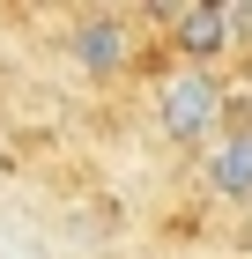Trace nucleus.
Segmentation results:
<instances>
[{
	"label": "nucleus",
	"mask_w": 252,
	"mask_h": 259,
	"mask_svg": "<svg viewBox=\"0 0 252 259\" xmlns=\"http://www.w3.org/2000/svg\"><path fill=\"white\" fill-rule=\"evenodd\" d=\"M200 170H208V193L215 200L252 207V126H223V141L200 148Z\"/></svg>",
	"instance_id": "nucleus-4"
},
{
	"label": "nucleus",
	"mask_w": 252,
	"mask_h": 259,
	"mask_svg": "<svg viewBox=\"0 0 252 259\" xmlns=\"http://www.w3.org/2000/svg\"><path fill=\"white\" fill-rule=\"evenodd\" d=\"M67 52H75V67L89 81H119L134 67V22L126 15H82L75 37H67Z\"/></svg>",
	"instance_id": "nucleus-2"
},
{
	"label": "nucleus",
	"mask_w": 252,
	"mask_h": 259,
	"mask_svg": "<svg viewBox=\"0 0 252 259\" xmlns=\"http://www.w3.org/2000/svg\"><path fill=\"white\" fill-rule=\"evenodd\" d=\"M163 22H171V45L186 52V67H215V60L237 45L230 8H215V0H186V8H171Z\"/></svg>",
	"instance_id": "nucleus-3"
},
{
	"label": "nucleus",
	"mask_w": 252,
	"mask_h": 259,
	"mask_svg": "<svg viewBox=\"0 0 252 259\" xmlns=\"http://www.w3.org/2000/svg\"><path fill=\"white\" fill-rule=\"evenodd\" d=\"M223 111H230V89H223L215 67H186L178 60L171 74L156 81V126L178 148H215L223 141Z\"/></svg>",
	"instance_id": "nucleus-1"
}]
</instances>
